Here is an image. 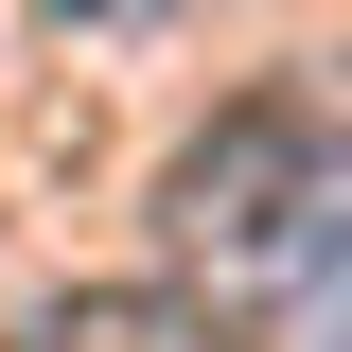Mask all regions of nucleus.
<instances>
[{
	"label": "nucleus",
	"instance_id": "obj_1",
	"mask_svg": "<svg viewBox=\"0 0 352 352\" xmlns=\"http://www.w3.org/2000/svg\"><path fill=\"white\" fill-rule=\"evenodd\" d=\"M317 159H335V141H317L300 106H229V124L159 176V247H176V282H212L229 317H264V282H282V247H300Z\"/></svg>",
	"mask_w": 352,
	"mask_h": 352
},
{
	"label": "nucleus",
	"instance_id": "obj_2",
	"mask_svg": "<svg viewBox=\"0 0 352 352\" xmlns=\"http://www.w3.org/2000/svg\"><path fill=\"white\" fill-rule=\"evenodd\" d=\"M264 335L282 352H352V141L300 194V247H282V282H264Z\"/></svg>",
	"mask_w": 352,
	"mask_h": 352
},
{
	"label": "nucleus",
	"instance_id": "obj_3",
	"mask_svg": "<svg viewBox=\"0 0 352 352\" xmlns=\"http://www.w3.org/2000/svg\"><path fill=\"white\" fill-rule=\"evenodd\" d=\"M36 352H159V300H71L36 317Z\"/></svg>",
	"mask_w": 352,
	"mask_h": 352
}]
</instances>
